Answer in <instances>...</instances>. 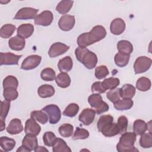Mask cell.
Segmentation results:
<instances>
[{
    "instance_id": "12",
    "label": "cell",
    "mask_w": 152,
    "mask_h": 152,
    "mask_svg": "<svg viewBox=\"0 0 152 152\" xmlns=\"http://www.w3.org/2000/svg\"><path fill=\"white\" fill-rule=\"evenodd\" d=\"M96 113L95 110L93 109H84L80 114L78 120L84 125H89L94 121Z\"/></svg>"
},
{
    "instance_id": "20",
    "label": "cell",
    "mask_w": 152,
    "mask_h": 152,
    "mask_svg": "<svg viewBox=\"0 0 152 152\" xmlns=\"http://www.w3.org/2000/svg\"><path fill=\"white\" fill-rule=\"evenodd\" d=\"M117 49L119 53L125 55H130L133 52V46L129 41L126 40H122L118 42Z\"/></svg>"
},
{
    "instance_id": "27",
    "label": "cell",
    "mask_w": 152,
    "mask_h": 152,
    "mask_svg": "<svg viewBox=\"0 0 152 152\" xmlns=\"http://www.w3.org/2000/svg\"><path fill=\"white\" fill-rule=\"evenodd\" d=\"M134 104L131 99H122L113 103L114 107L118 110H126L130 109Z\"/></svg>"
},
{
    "instance_id": "53",
    "label": "cell",
    "mask_w": 152,
    "mask_h": 152,
    "mask_svg": "<svg viewBox=\"0 0 152 152\" xmlns=\"http://www.w3.org/2000/svg\"><path fill=\"white\" fill-rule=\"evenodd\" d=\"M0 131H2L5 129V121L3 120H0Z\"/></svg>"
},
{
    "instance_id": "16",
    "label": "cell",
    "mask_w": 152,
    "mask_h": 152,
    "mask_svg": "<svg viewBox=\"0 0 152 152\" xmlns=\"http://www.w3.org/2000/svg\"><path fill=\"white\" fill-rule=\"evenodd\" d=\"M23 129L21 120L18 118H15L12 119L9 123L7 128V131L11 135H16L21 132Z\"/></svg>"
},
{
    "instance_id": "22",
    "label": "cell",
    "mask_w": 152,
    "mask_h": 152,
    "mask_svg": "<svg viewBox=\"0 0 152 152\" xmlns=\"http://www.w3.org/2000/svg\"><path fill=\"white\" fill-rule=\"evenodd\" d=\"M72 60L69 56L61 59L58 64V69L61 72H67L69 71L72 68Z\"/></svg>"
},
{
    "instance_id": "2",
    "label": "cell",
    "mask_w": 152,
    "mask_h": 152,
    "mask_svg": "<svg viewBox=\"0 0 152 152\" xmlns=\"http://www.w3.org/2000/svg\"><path fill=\"white\" fill-rule=\"evenodd\" d=\"M75 55L77 60L88 69L94 68L97 64V55L87 48H77L75 50Z\"/></svg>"
},
{
    "instance_id": "9",
    "label": "cell",
    "mask_w": 152,
    "mask_h": 152,
    "mask_svg": "<svg viewBox=\"0 0 152 152\" xmlns=\"http://www.w3.org/2000/svg\"><path fill=\"white\" fill-rule=\"evenodd\" d=\"M69 49V46L61 42H56L50 46L48 55L50 58H55L65 53Z\"/></svg>"
},
{
    "instance_id": "24",
    "label": "cell",
    "mask_w": 152,
    "mask_h": 152,
    "mask_svg": "<svg viewBox=\"0 0 152 152\" xmlns=\"http://www.w3.org/2000/svg\"><path fill=\"white\" fill-rule=\"evenodd\" d=\"M55 81L59 87L65 88L69 86L71 78L66 72H60L56 77Z\"/></svg>"
},
{
    "instance_id": "46",
    "label": "cell",
    "mask_w": 152,
    "mask_h": 152,
    "mask_svg": "<svg viewBox=\"0 0 152 152\" xmlns=\"http://www.w3.org/2000/svg\"><path fill=\"white\" fill-rule=\"evenodd\" d=\"M113 121V118L112 116L110 115H102L100 117L97 123V126L99 131H100L102 128L107 124L109 122H112Z\"/></svg>"
},
{
    "instance_id": "48",
    "label": "cell",
    "mask_w": 152,
    "mask_h": 152,
    "mask_svg": "<svg viewBox=\"0 0 152 152\" xmlns=\"http://www.w3.org/2000/svg\"><path fill=\"white\" fill-rule=\"evenodd\" d=\"M1 115H0V120H3L5 121L10 108V102L4 100L1 102Z\"/></svg>"
},
{
    "instance_id": "14",
    "label": "cell",
    "mask_w": 152,
    "mask_h": 152,
    "mask_svg": "<svg viewBox=\"0 0 152 152\" xmlns=\"http://www.w3.org/2000/svg\"><path fill=\"white\" fill-rule=\"evenodd\" d=\"M125 29V23L121 18H116L112 20L110 25V30L113 34L119 35Z\"/></svg>"
},
{
    "instance_id": "41",
    "label": "cell",
    "mask_w": 152,
    "mask_h": 152,
    "mask_svg": "<svg viewBox=\"0 0 152 152\" xmlns=\"http://www.w3.org/2000/svg\"><path fill=\"white\" fill-rule=\"evenodd\" d=\"M79 110V106L77 104L72 103L69 104L66 107L65 109L64 112H62L63 115L68 116V117H74L75 116Z\"/></svg>"
},
{
    "instance_id": "32",
    "label": "cell",
    "mask_w": 152,
    "mask_h": 152,
    "mask_svg": "<svg viewBox=\"0 0 152 152\" xmlns=\"http://www.w3.org/2000/svg\"><path fill=\"white\" fill-rule=\"evenodd\" d=\"M102 86L103 88L107 90H112L116 88L120 84L119 78L115 77H110L104 79L102 82Z\"/></svg>"
},
{
    "instance_id": "15",
    "label": "cell",
    "mask_w": 152,
    "mask_h": 152,
    "mask_svg": "<svg viewBox=\"0 0 152 152\" xmlns=\"http://www.w3.org/2000/svg\"><path fill=\"white\" fill-rule=\"evenodd\" d=\"M26 45L25 39L17 35L11 37L8 41L9 47L13 50L20 51L23 50Z\"/></svg>"
},
{
    "instance_id": "4",
    "label": "cell",
    "mask_w": 152,
    "mask_h": 152,
    "mask_svg": "<svg viewBox=\"0 0 152 152\" xmlns=\"http://www.w3.org/2000/svg\"><path fill=\"white\" fill-rule=\"evenodd\" d=\"M42 110L44 111L48 115L50 124L54 125L59 121L61 117V112L57 105L53 104L47 105Z\"/></svg>"
},
{
    "instance_id": "10",
    "label": "cell",
    "mask_w": 152,
    "mask_h": 152,
    "mask_svg": "<svg viewBox=\"0 0 152 152\" xmlns=\"http://www.w3.org/2000/svg\"><path fill=\"white\" fill-rule=\"evenodd\" d=\"M22 55H17L10 52L0 53V65H18V61Z\"/></svg>"
},
{
    "instance_id": "8",
    "label": "cell",
    "mask_w": 152,
    "mask_h": 152,
    "mask_svg": "<svg viewBox=\"0 0 152 152\" xmlns=\"http://www.w3.org/2000/svg\"><path fill=\"white\" fill-rule=\"evenodd\" d=\"M53 15L50 11H44L37 15L34 18V23L42 26H48L53 21Z\"/></svg>"
},
{
    "instance_id": "36",
    "label": "cell",
    "mask_w": 152,
    "mask_h": 152,
    "mask_svg": "<svg viewBox=\"0 0 152 152\" xmlns=\"http://www.w3.org/2000/svg\"><path fill=\"white\" fill-rule=\"evenodd\" d=\"M3 96L5 100L11 102L17 99L18 96V93L16 88H7L4 89Z\"/></svg>"
},
{
    "instance_id": "38",
    "label": "cell",
    "mask_w": 152,
    "mask_h": 152,
    "mask_svg": "<svg viewBox=\"0 0 152 152\" xmlns=\"http://www.w3.org/2000/svg\"><path fill=\"white\" fill-rule=\"evenodd\" d=\"M130 55H125L120 53H117L114 58L115 64L119 67H124L129 62Z\"/></svg>"
},
{
    "instance_id": "18",
    "label": "cell",
    "mask_w": 152,
    "mask_h": 152,
    "mask_svg": "<svg viewBox=\"0 0 152 152\" xmlns=\"http://www.w3.org/2000/svg\"><path fill=\"white\" fill-rule=\"evenodd\" d=\"M22 145L27 148L30 152L34 150L38 146V141L36 136L26 134L22 140Z\"/></svg>"
},
{
    "instance_id": "26",
    "label": "cell",
    "mask_w": 152,
    "mask_h": 152,
    "mask_svg": "<svg viewBox=\"0 0 152 152\" xmlns=\"http://www.w3.org/2000/svg\"><path fill=\"white\" fill-rule=\"evenodd\" d=\"M15 141L8 137H1L0 138V145L5 151H11L15 146Z\"/></svg>"
},
{
    "instance_id": "23",
    "label": "cell",
    "mask_w": 152,
    "mask_h": 152,
    "mask_svg": "<svg viewBox=\"0 0 152 152\" xmlns=\"http://www.w3.org/2000/svg\"><path fill=\"white\" fill-rule=\"evenodd\" d=\"M55 92L54 87L49 84L42 85L37 90L38 95L42 98L50 97L54 95Z\"/></svg>"
},
{
    "instance_id": "37",
    "label": "cell",
    "mask_w": 152,
    "mask_h": 152,
    "mask_svg": "<svg viewBox=\"0 0 152 152\" xmlns=\"http://www.w3.org/2000/svg\"><path fill=\"white\" fill-rule=\"evenodd\" d=\"M103 102L102 97L98 93H93L88 98V103L94 109L99 107Z\"/></svg>"
},
{
    "instance_id": "43",
    "label": "cell",
    "mask_w": 152,
    "mask_h": 152,
    "mask_svg": "<svg viewBox=\"0 0 152 152\" xmlns=\"http://www.w3.org/2000/svg\"><path fill=\"white\" fill-rule=\"evenodd\" d=\"M89 132L84 128L77 127L72 136L73 140H84L89 137Z\"/></svg>"
},
{
    "instance_id": "51",
    "label": "cell",
    "mask_w": 152,
    "mask_h": 152,
    "mask_svg": "<svg viewBox=\"0 0 152 152\" xmlns=\"http://www.w3.org/2000/svg\"><path fill=\"white\" fill-rule=\"evenodd\" d=\"M35 152H39V151H47L48 152V150L46 149L45 147L42 146H37L34 150Z\"/></svg>"
},
{
    "instance_id": "29",
    "label": "cell",
    "mask_w": 152,
    "mask_h": 152,
    "mask_svg": "<svg viewBox=\"0 0 152 152\" xmlns=\"http://www.w3.org/2000/svg\"><path fill=\"white\" fill-rule=\"evenodd\" d=\"M151 85V81L149 78L142 77L137 80L136 88L141 91H147L150 89Z\"/></svg>"
},
{
    "instance_id": "25",
    "label": "cell",
    "mask_w": 152,
    "mask_h": 152,
    "mask_svg": "<svg viewBox=\"0 0 152 152\" xmlns=\"http://www.w3.org/2000/svg\"><path fill=\"white\" fill-rule=\"evenodd\" d=\"M120 94L122 99H132L135 94V88L130 84H124L120 88Z\"/></svg>"
},
{
    "instance_id": "33",
    "label": "cell",
    "mask_w": 152,
    "mask_h": 152,
    "mask_svg": "<svg viewBox=\"0 0 152 152\" xmlns=\"http://www.w3.org/2000/svg\"><path fill=\"white\" fill-rule=\"evenodd\" d=\"M16 27L11 24H7L2 26L0 30V36L2 38L7 39L11 37L15 31Z\"/></svg>"
},
{
    "instance_id": "6",
    "label": "cell",
    "mask_w": 152,
    "mask_h": 152,
    "mask_svg": "<svg viewBox=\"0 0 152 152\" xmlns=\"http://www.w3.org/2000/svg\"><path fill=\"white\" fill-rule=\"evenodd\" d=\"M39 10L31 7H24L19 10L16 13L14 20H30L34 19Z\"/></svg>"
},
{
    "instance_id": "3",
    "label": "cell",
    "mask_w": 152,
    "mask_h": 152,
    "mask_svg": "<svg viewBox=\"0 0 152 152\" xmlns=\"http://www.w3.org/2000/svg\"><path fill=\"white\" fill-rule=\"evenodd\" d=\"M137 135L134 132H125L122 134L116 145L119 152H135L138 150L134 146Z\"/></svg>"
},
{
    "instance_id": "40",
    "label": "cell",
    "mask_w": 152,
    "mask_h": 152,
    "mask_svg": "<svg viewBox=\"0 0 152 152\" xmlns=\"http://www.w3.org/2000/svg\"><path fill=\"white\" fill-rule=\"evenodd\" d=\"M59 134L63 137H71L74 131V127L71 124H64L61 125L58 129Z\"/></svg>"
},
{
    "instance_id": "49",
    "label": "cell",
    "mask_w": 152,
    "mask_h": 152,
    "mask_svg": "<svg viewBox=\"0 0 152 152\" xmlns=\"http://www.w3.org/2000/svg\"><path fill=\"white\" fill-rule=\"evenodd\" d=\"M91 91L93 93H104L106 90L103 88L102 83L100 81H97L94 83L91 86Z\"/></svg>"
},
{
    "instance_id": "5",
    "label": "cell",
    "mask_w": 152,
    "mask_h": 152,
    "mask_svg": "<svg viewBox=\"0 0 152 152\" xmlns=\"http://www.w3.org/2000/svg\"><path fill=\"white\" fill-rule=\"evenodd\" d=\"M151 62V59L145 56H141L137 58L134 64L135 74H138L146 72L150 68Z\"/></svg>"
},
{
    "instance_id": "11",
    "label": "cell",
    "mask_w": 152,
    "mask_h": 152,
    "mask_svg": "<svg viewBox=\"0 0 152 152\" xmlns=\"http://www.w3.org/2000/svg\"><path fill=\"white\" fill-rule=\"evenodd\" d=\"M75 23V20L74 16L71 15H64L60 18L58 21V26L61 30L68 31L74 27Z\"/></svg>"
},
{
    "instance_id": "28",
    "label": "cell",
    "mask_w": 152,
    "mask_h": 152,
    "mask_svg": "<svg viewBox=\"0 0 152 152\" xmlns=\"http://www.w3.org/2000/svg\"><path fill=\"white\" fill-rule=\"evenodd\" d=\"M147 130V124L141 119H137L133 124V131L136 135H141Z\"/></svg>"
},
{
    "instance_id": "1",
    "label": "cell",
    "mask_w": 152,
    "mask_h": 152,
    "mask_svg": "<svg viewBox=\"0 0 152 152\" xmlns=\"http://www.w3.org/2000/svg\"><path fill=\"white\" fill-rule=\"evenodd\" d=\"M106 34V30L103 26H96L90 31L81 34L77 38V44L79 47L86 48L103 39Z\"/></svg>"
},
{
    "instance_id": "45",
    "label": "cell",
    "mask_w": 152,
    "mask_h": 152,
    "mask_svg": "<svg viewBox=\"0 0 152 152\" xmlns=\"http://www.w3.org/2000/svg\"><path fill=\"white\" fill-rule=\"evenodd\" d=\"M109 74V70L107 66L105 65L99 66L95 69L94 75L96 78L99 80L104 78L106 76L108 75Z\"/></svg>"
},
{
    "instance_id": "52",
    "label": "cell",
    "mask_w": 152,
    "mask_h": 152,
    "mask_svg": "<svg viewBox=\"0 0 152 152\" xmlns=\"http://www.w3.org/2000/svg\"><path fill=\"white\" fill-rule=\"evenodd\" d=\"M19 151H21V152H30V151L27 148H26L24 145H21L20 146L17 150V152H19Z\"/></svg>"
},
{
    "instance_id": "42",
    "label": "cell",
    "mask_w": 152,
    "mask_h": 152,
    "mask_svg": "<svg viewBox=\"0 0 152 152\" xmlns=\"http://www.w3.org/2000/svg\"><path fill=\"white\" fill-rule=\"evenodd\" d=\"M107 98L113 103H115L119 101L121 99L120 88H115L112 90H110L106 93Z\"/></svg>"
},
{
    "instance_id": "50",
    "label": "cell",
    "mask_w": 152,
    "mask_h": 152,
    "mask_svg": "<svg viewBox=\"0 0 152 152\" xmlns=\"http://www.w3.org/2000/svg\"><path fill=\"white\" fill-rule=\"evenodd\" d=\"M109 105L107 104V103L103 101V103L100 104V106L99 107H98L97 108L95 109L94 110L97 114L100 115L104 112H107L109 110Z\"/></svg>"
},
{
    "instance_id": "17",
    "label": "cell",
    "mask_w": 152,
    "mask_h": 152,
    "mask_svg": "<svg viewBox=\"0 0 152 152\" xmlns=\"http://www.w3.org/2000/svg\"><path fill=\"white\" fill-rule=\"evenodd\" d=\"M100 132H101L105 137H111L119 134V129L117 124L112 122L105 125Z\"/></svg>"
},
{
    "instance_id": "21",
    "label": "cell",
    "mask_w": 152,
    "mask_h": 152,
    "mask_svg": "<svg viewBox=\"0 0 152 152\" xmlns=\"http://www.w3.org/2000/svg\"><path fill=\"white\" fill-rule=\"evenodd\" d=\"M52 151L53 152H71V149L63 139L56 138L52 145Z\"/></svg>"
},
{
    "instance_id": "47",
    "label": "cell",
    "mask_w": 152,
    "mask_h": 152,
    "mask_svg": "<svg viewBox=\"0 0 152 152\" xmlns=\"http://www.w3.org/2000/svg\"><path fill=\"white\" fill-rule=\"evenodd\" d=\"M117 125L119 129V134H122L127 130L128 120L125 116H121L117 121Z\"/></svg>"
},
{
    "instance_id": "13",
    "label": "cell",
    "mask_w": 152,
    "mask_h": 152,
    "mask_svg": "<svg viewBox=\"0 0 152 152\" xmlns=\"http://www.w3.org/2000/svg\"><path fill=\"white\" fill-rule=\"evenodd\" d=\"M41 131L40 126L32 118L28 119L25 123L24 132L26 134L33 135L37 136Z\"/></svg>"
},
{
    "instance_id": "19",
    "label": "cell",
    "mask_w": 152,
    "mask_h": 152,
    "mask_svg": "<svg viewBox=\"0 0 152 152\" xmlns=\"http://www.w3.org/2000/svg\"><path fill=\"white\" fill-rule=\"evenodd\" d=\"M17 35L24 38H28L34 32V27L32 24L27 23L23 24L17 28Z\"/></svg>"
},
{
    "instance_id": "31",
    "label": "cell",
    "mask_w": 152,
    "mask_h": 152,
    "mask_svg": "<svg viewBox=\"0 0 152 152\" xmlns=\"http://www.w3.org/2000/svg\"><path fill=\"white\" fill-rule=\"evenodd\" d=\"M30 117L42 124H45L49 119L48 115L43 110L32 111L30 113Z\"/></svg>"
},
{
    "instance_id": "35",
    "label": "cell",
    "mask_w": 152,
    "mask_h": 152,
    "mask_svg": "<svg viewBox=\"0 0 152 152\" xmlns=\"http://www.w3.org/2000/svg\"><path fill=\"white\" fill-rule=\"evenodd\" d=\"M140 144L141 147L147 148L152 147V134L151 132L143 133L141 135L140 139Z\"/></svg>"
},
{
    "instance_id": "30",
    "label": "cell",
    "mask_w": 152,
    "mask_h": 152,
    "mask_svg": "<svg viewBox=\"0 0 152 152\" xmlns=\"http://www.w3.org/2000/svg\"><path fill=\"white\" fill-rule=\"evenodd\" d=\"M74 1H61L56 7V10L61 14L68 13L71 9Z\"/></svg>"
},
{
    "instance_id": "44",
    "label": "cell",
    "mask_w": 152,
    "mask_h": 152,
    "mask_svg": "<svg viewBox=\"0 0 152 152\" xmlns=\"http://www.w3.org/2000/svg\"><path fill=\"white\" fill-rule=\"evenodd\" d=\"M56 138V135L51 131H46L43 135V142L45 145L48 147H52Z\"/></svg>"
},
{
    "instance_id": "39",
    "label": "cell",
    "mask_w": 152,
    "mask_h": 152,
    "mask_svg": "<svg viewBox=\"0 0 152 152\" xmlns=\"http://www.w3.org/2000/svg\"><path fill=\"white\" fill-rule=\"evenodd\" d=\"M40 77L43 81H52L56 78L55 71L50 68L43 69L40 73Z\"/></svg>"
},
{
    "instance_id": "7",
    "label": "cell",
    "mask_w": 152,
    "mask_h": 152,
    "mask_svg": "<svg viewBox=\"0 0 152 152\" xmlns=\"http://www.w3.org/2000/svg\"><path fill=\"white\" fill-rule=\"evenodd\" d=\"M42 57L37 55H32L26 58L21 65V69L31 70L36 68L40 64Z\"/></svg>"
},
{
    "instance_id": "34",
    "label": "cell",
    "mask_w": 152,
    "mask_h": 152,
    "mask_svg": "<svg viewBox=\"0 0 152 152\" xmlns=\"http://www.w3.org/2000/svg\"><path fill=\"white\" fill-rule=\"evenodd\" d=\"M2 85L4 89L7 88H14L17 89L18 86V81L14 76L8 75L4 79Z\"/></svg>"
}]
</instances>
